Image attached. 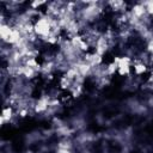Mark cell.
<instances>
[{"instance_id":"1","label":"cell","mask_w":153,"mask_h":153,"mask_svg":"<svg viewBox=\"0 0 153 153\" xmlns=\"http://www.w3.org/2000/svg\"><path fill=\"white\" fill-rule=\"evenodd\" d=\"M94 86H96L94 80L91 79V78H86V80H85V88H86L87 91H91V90L94 88Z\"/></svg>"},{"instance_id":"2","label":"cell","mask_w":153,"mask_h":153,"mask_svg":"<svg viewBox=\"0 0 153 153\" xmlns=\"http://www.w3.org/2000/svg\"><path fill=\"white\" fill-rule=\"evenodd\" d=\"M133 153H137V152H133Z\"/></svg>"}]
</instances>
